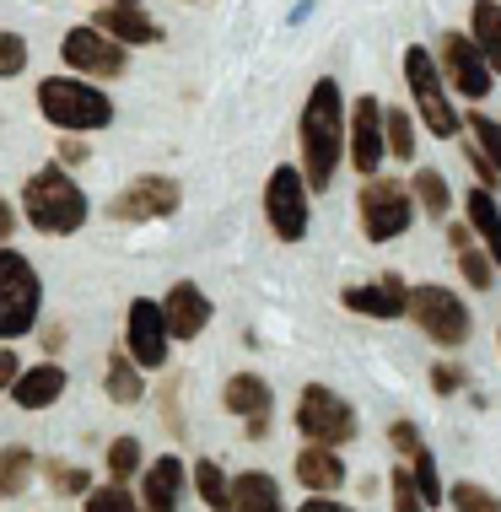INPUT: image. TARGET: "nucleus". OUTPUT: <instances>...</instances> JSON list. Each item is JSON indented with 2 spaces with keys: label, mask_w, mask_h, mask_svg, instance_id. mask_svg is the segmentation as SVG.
<instances>
[{
  "label": "nucleus",
  "mask_w": 501,
  "mask_h": 512,
  "mask_svg": "<svg viewBox=\"0 0 501 512\" xmlns=\"http://www.w3.org/2000/svg\"><path fill=\"white\" fill-rule=\"evenodd\" d=\"M410 469H415V486H421V496H426V507H442V480H437V459L421 448L410 459Z\"/></svg>",
  "instance_id": "f704fd0d"
},
{
  "label": "nucleus",
  "mask_w": 501,
  "mask_h": 512,
  "mask_svg": "<svg viewBox=\"0 0 501 512\" xmlns=\"http://www.w3.org/2000/svg\"><path fill=\"white\" fill-rule=\"evenodd\" d=\"M87 512H146V507H135V496L124 491V480H114V486L87 496Z\"/></svg>",
  "instance_id": "c9c22d12"
},
{
  "label": "nucleus",
  "mask_w": 501,
  "mask_h": 512,
  "mask_svg": "<svg viewBox=\"0 0 501 512\" xmlns=\"http://www.w3.org/2000/svg\"><path fill=\"white\" fill-rule=\"evenodd\" d=\"M469 33H475V44L485 49L491 71L501 76V0H475V6H469Z\"/></svg>",
  "instance_id": "393cba45"
},
{
  "label": "nucleus",
  "mask_w": 501,
  "mask_h": 512,
  "mask_svg": "<svg viewBox=\"0 0 501 512\" xmlns=\"http://www.w3.org/2000/svg\"><path fill=\"white\" fill-rule=\"evenodd\" d=\"M442 227H448V221H442ZM448 243L453 248H469V243H475V227H469V221H464V227H448Z\"/></svg>",
  "instance_id": "37998d69"
},
{
  "label": "nucleus",
  "mask_w": 501,
  "mask_h": 512,
  "mask_svg": "<svg viewBox=\"0 0 501 512\" xmlns=\"http://www.w3.org/2000/svg\"><path fill=\"white\" fill-rule=\"evenodd\" d=\"M431 389H437V394H458V389H464V367L437 362V367H431Z\"/></svg>",
  "instance_id": "ea45409f"
},
{
  "label": "nucleus",
  "mask_w": 501,
  "mask_h": 512,
  "mask_svg": "<svg viewBox=\"0 0 501 512\" xmlns=\"http://www.w3.org/2000/svg\"><path fill=\"white\" fill-rule=\"evenodd\" d=\"M178 496H184V464L173 453H162L141 475V507L146 512H178Z\"/></svg>",
  "instance_id": "a211bd4d"
},
{
  "label": "nucleus",
  "mask_w": 501,
  "mask_h": 512,
  "mask_svg": "<svg viewBox=\"0 0 501 512\" xmlns=\"http://www.w3.org/2000/svg\"><path fill=\"white\" fill-rule=\"evenodd\" d=\"M308 173L302 168H275L270 184H264V216H270V232L281 243H302L308 238Z\"/></svg>",
  "instance_id": "1a4fd4ad"
},
{
  "label": "nucleus",
  "mask_w": 501,
  "mask_h": 512,
  "mask_svg": "<svg viewBox=\"0 0 501 512\" xmlns=\"http://www.w3.org/2000/svg\"><path fill=\"white\" fill-rule=\"evenodd\" d=\"M92 486V475L81 464H49V491H60V496H81Z\"/></svg>",
  "instance_id": "e433bc0d"
},
{
  "label": "nucleus",
  "mask_w": 501,
  "mask_h": 512,
  "mask_svg": "<svg viewBox=\"0 0 501 512\" xmlns=\"http://www.w3.org/2000/svg\"><path fill=\"white\" fill-rule=\"evenodd\" d=\"M38 302H44V281L27 265L17 248H0V340H17L38 324Z\"/></svg>",
  "instance_id": "39448f33"
},
{
  "label": "nucleus",
  "mask_w": 501,
  "mask_h": 512,
  "mask_svg": "<svg viewBox=\"0 0 501 512\" xmlns=\"http://www.w3.org/2000/svg\"><path fill=\"white\" fill-rule=\"evenodd\" d=\"M410 318L421 324L426 340L448 345V351H458V345L469 340V329H475L464 297L448 292V286H410Z\"/></svg>",
  "instance_id": "6e6552de"
},
{
  "label": "nucleus",
  "mask_w": 501,
  "mask_h": 512,
  "mask_svg": "<svg viewBox=\"0 0 501 512\" xmlns=\"http://www.w3.org/2000/svg\"><path fill=\"white\" fill-rule=\"evenodd\" d=\"M33 486V448H22V442H11L6 453H0V496H22Z\"/></svg>",
  "instance_id": "bb28decb"
},
{
  "label": "nucleus",
  "mask_w": 501,
  "mask_h": 512,
  "mask_svg": "<svg viewBox=\"0 0 501 512\" xmlns=\"http://www.w3.org/2000/svg\"><path fill=\"white\" fill-rule=\"evenodd\" d=\"M108 38H119V44H157L162 27L141 11V0H103V11H97V22Z\"/></svg>",
  "instance_id": "f3484780"
},
{
  "label": "nucleus",
  "mask_w": 501,
  "mask_h": 512,
  "mask_svg": "<svg viewBox=\"0 0 501 512\" xmlns=\"http://www.w3.org/2000/svg\"><path fill=\"white\" fill-rule=\"evenodd\" d=\"M167 340H173V329H167L162 302L135 297L130 302V324H124V351H130L141 367H162L167 362Z\"/></svg>",
  "instance_id": "4468645a"
},
{
  "label": "nucleus",
  "mask_w": 501,
  "mask_h": 512,
  "mask_svg": "<svg viewBox=\"0 0 501 512\" xmlns=\"http://www.w3.org/2000/svg\"><path fill=\"white\" fill-rule=\"evenodd\" d=\"M356 216H361L367 243L405 238L410 221H415V189L399 184V178H367V189H361V200H356Z\"/></svg>",
  "instance_id": "423d86ee"
},
{
  "label": "nucleus",
  "mask_w": 501,
  "mask_h": 512,
  "mask_svg": "<svg viewBox=\"0 0 501 512\" xmlns=\"http://www.w3.org/2000/svg\"><path fill=\"white\" fill-rule=\"evenodd\" d=\"M60 394H65V367H54V362H44V367H27L22 378L11 383V399H17L22 410H49Z\"/></svg>",
  "instance_id": "aec40b11"
},
{
  "label": "nucleus",
  "mask_w": 501,
  "mask_h": 512,
  "mask_svg": "<svg viewBox=\"0 0 501 512\" xmlns=\"http://www.w3.org/2000/svg\"><path fill=\"white\" fill-rule=\"evenodd\" d=\"M388 448H394L399 459H415V453L426 448V442H421V426H415V421H394V426H388Z\"/></svg>",
  "instance_id": "58836bf2"
},
{
  "label": "nucleus",
  "mask_w": 501,
  "mask_h": 512,
  "mask_svg": "<svg viewBox=\"0 0 501 512\" xmlns=\"http://www.w3.org/2000/svg\"><path fill=\"white\" fill-rule=\"evenodd\" d=\"M345 157H351L356 173L378 178L383 157H388V130H383V103L378 98H356L351 130H345Z\"/></svg>",
  "instance_id": "ddd939ff"
},
{
  "label": "nucleus",
  "mask_w": 501,
  "mask_h": 512,
  "mask_svg": "<svg viewBox=\"0 0 501 512\" xmlns=\"http://www.w3.org/2000/svg\"><path fill=\"white\" fill-rule=\"evenodd\" d=\"M458 270H464V281L475 286V292H491V281L501 275V270H496V259H491V254H480L475 243L458 248Z\"/></svg>",
  "instance_id": "7c9ffc66"
},
{
  "label": "nucleus",
  "mask_w": 501,
  "mask_h": 512,
  "mask_svg": "<svg viewBox=\"0 0 501 512\" xmlns=\"http://www.w3.org/2000/svg\"><path fill=\"white\" fill-rule=\"evenodd\" d=\"M135 469H141V442H135V437H114V442H108V475L130 480Z\"/></svg>",
  "instance_id": "473e14b6"
},
{
  "label": "nucleus",
  "mask_w": 501,
  "mask_h": 512,
  "mask_svg": "<svg viewBox=\"0 0 501 512\" xmlns=\"http://www.w3.org/2000/svg\"><path fill=\"white\" fill-rule=\"evenodd\" d=\"M297 512H351V507H345V502H334L329 491H308V502H302Z\"/></svg>",
  "instance_id": "a19ab883"
},
{
  "label": "nucleus",
  "mask_w": 501,
  "mask_h": 512,
  "mask_svg": "<svg viewBox=\"0 0 501 512\" xmlns=\"http://www.w3.org/2000/svg\"><path fill=\"white\" fill-rule=\"evenodd\" d=\"M405 81H410V98H415V114H421V124L437 141H453L458 130H464V114L453 108V98H448V71H442V60L431 49H421V44H410L405 49Z\"/></svg>",
  "instance_id": "7ed1b4c3"
},
{
  "label": "nucleus",
  "mask_w": 501,
  "mask_h": 512,
  "mask_svg": "<svg viewBox=\"0 0 501 512\" xmlns=\"http://www.w3.org/2000/svg\"><path fill=\"white\" fill-rule=\"evenodd\" d=\"M297 480L308 491H340L345 486V464H340V448H324V442H308L297 453Z\"/></svg>",
  "instance_id": "6ab92c4d"
},
{
  "label": "nucleus",
  "mask_w": 501,
  "mask_h": 512,
  "mask_svg": "<svg viewBox=\"0 0 501 512\" xmlns=\"http://www.w3.org/2000/svg\"><path fill=\"white\" fill-rule=\"evenodd\" d=\"M130 44H119V38H108L103 27H71V33L60 38V60L71 65L81 76H124V65H130Z\"/></svg>",
  "instance_id": "9b49d317"
},
{
  "label": "nucleus",
  "mask_w": 501,
  "mask_h": 512,
  "mask_svg": "<svg viewBox=\"0 0 501 512\" xmlns=\"http://www.w3.org/2000/svg\"><path fill=\"white\" fill-rule=\"evenodd\" d=\"M410 189H415V205L431 216V221H448V211H453V189H448V178H442L437 168H421L410 178Z\"/></svg>",
  "instance_id": "a878e982"
},
{
  "label": "nucleus",
  "mask_w": 501,
  "mask_h": 512,
  "mask_svg": "<svg viewBox=\"0 0 501 512\" xmlns=\"http://www.w3.org/2000/svg\"><path fill=\"white\" fill-rule=\"evenodd\" d=\"M22 378V367H17V356L11 351H0V389H11V383Z\"/></svg>",
  "instance_id": "79ce46f5"
},
{
  "label": "nucleus",
  "mask_w": 501,
  "mask_h": 512,
  "mask_svg": "<svg viewBox=\"0 0 501 512\" xmlns=\"http://www.w3.org/2000/svg\"><path fill=\"white\" fill-rule=\"evenodd\" d=\"M38 108H44V119L54 124V130H108L114 124V103L103 98L97 87H87V81L76 76H49L38 81Z\"/></svg>",
  "instance_id": "20e7f679"
},
{
  "label": "nucleus",
  "mask_w": 501,
  "mask_h": 512,
  "mask_svg": "<svg viewBox=\"0 0 501 512\" xmlns=\"http://www.w3.org/2000/svg\"><path fill=\"white\" fill-rule=\"evenodd\" d=\"M60 157L65 162H81V157H87V146H81V141H60Z\"/></svg>",
  "instance_id": "c03bdc74"
},
{
  "label": "nucleus",
  "mask_w": 501,
  "mask_h": 512,
  "mask_svg": "<svg viewBox=\"0 0 501 512\" xmlns=\"http://www.w3.org/2000/svg\"><path fill=\"white\" fill-rule=\"evenodd\" d=\"M464 130L475 135L480 151H485V157H491L496 168H501V124H496V119H485V108H475V114L464 119Z\"/></svg>",
  "instance_id": "72a5a7b5"
},
{
  "label": "nucleus",
  "mask_w": 501,
  "mask_h": 512,
  "mask_svg": "<svg viewBox=\"0 0 501 512\" xmlns=\"http://www.w3.org/2000/svg\"><path fill=\"white\" fill-rule=\"evenodd\" d=\"M448 496H453V512H501V502L480 486V480H458Z\"/></svg>",
  "instance_id": "2f4dec72"
},
{
  "label": "nucleus",
  "mask_w": 501,
  "mask_h": 512,
  "mask_svg": "<svg viewBox=\"0 0 501 512\" xmlns=\"http://www.w3.org/2000/svg\"><path fill=\"white\" fill-rule=\"evenodd\" d=\"M388 512H431L421 486H415V469H405V464L388 475Z\"/></svg>",
  "instance_id": "c756f323"
},
{
  "label": "nucleus",
  "mask_w": 501,
  "mask_h": 512,
  "mask_svg": "<svg viewBox=\"0 0 501 512\" xmlns=\"http://www.w3.org/2000/svg\"><path fill=\"white\" fill-rule=\"evenodd\" d=\"M345 130H351V114H345V92L334 76H318L308 103H302L297 119V146H302V173H308L313 195H324L334 184L345 162Z\"/></svg>",
  "instance_id": "f257e3e1"
},
{
  "label": "nucleus",
  "mask_w": 501,
  "mask_h": 512,
  "mask_svg": "<svg viewBox=\"0 0 501 512\" xmlns=\"http://www.w3.org/2000/svg\"><path fill=\"white\" fill-rule=\"evenodd\" d=\"M437 60H442V71H448L458 98H469V103L491 98L496 71H491V60H485V49L475 44V33H442V54H437Z\"/></svg>",
  "instance_id": "9d476101"
},
{
  "label": "nucleus",
  "mask_w": 501,
  "mask_h": 512,
  "mask_svg": "<svg viewBox=\"0 0 501 512\" xmlns=\"http://www.w3.org/2000/svg\"><path fill=\"white\" fill-rule=\"evenodd\" d=\"M264 432H270V415H248V437H254V442H259Z\"/></svg>",
  "instance_id": "a18cd8bd"
},
{
  "label": "nucleus",
  "mask_w": 501,
  "mask_h": 512,
  "mask_svg": "<svg viewBox=\"0 0 501 512\" xmlns=\"http://www.w3.org/2000/svg\"><path fill=\"white\" fill-rule=\"evenodd\" d=\"M340 302L361 318H399V313H410V286L394 270H383L372 286H345Z\"/></svg>",
  "instance_id": "2eb2a0df"
},
{
  "label": "nucleus",
  "mask_w": 501,
  "mask_h": 512,
  "mask_svg": "<svg viewBox=\"0 0 501 512\" xmlns=\"http://www.w3.org/2000/svg\"><path fill=\"white\" fill-rule=\"evenodd\" d=\"M232 512H286L281 507V486L264 469H243L232 480Z\"/></svg>",
  "instance_id": "4be33fe9"
},
{
  "label": "nucleus",
  "mask_w": 501,
  "mask_h": 512,
  "mask_svg": "<svg viewBox=\"0 0 501 512\" xmlns=\"http://www.w3.org/2000/svg\"><path fill=\"white\" fill-rule=\"evenodd\" d=\"M22 205H27V221L38 232H49V238H71L76 227H87V195H81V184L60 162H49V168H38L27 178Z\"/></svg>",
  "instance_id": "f03ea898"
},
{
  "label": "nucleus",
  "mask_w": 501,
  "mask_h": 512,
  "mask_svg": "<svg viewBox=\"0 0 501 512\" xmlns=\"http://www.w3.org/2000/svg\"><path fill=\"white\" fill-rule=\"evenodd\" d=\"M464 216H469V227H475V238L485 243V254L496 259V270H501V205L491 200V189L475 184L464 195Z\"/></svg>",
  "instance_id": "412c9836"
},
{
  "label": "nucleus",
  "mask_w": 501,
  "mask_h": 512,
  "mask_svg": "<svg viewBox=\"0 0 501 512\" xmlns=\"http://www.w3.org/2000/svg\"><path fill=\"white\" fill-rule=\"evenodd\" d=\"M103 389L114 405H141L146 383H141V362L130 351H108V372H103Z\"/></svg>",
  "instance_id": "5701e85b"
},
{
  "label": "nucleus",
  "mask_w": 501,
  "mask_h": 512,
  "mask_svg": "<svg viewBox=\"0 0 501 512\" xmlns=\"http://www.w3.org/2000/svg\"><path fill=\"white\" fill-rule=\"evenodd\" d=\"M22 71H27V38L0 33V76H22Z\"/></svg>",
  "instance_id": "4c0bfd02"
},
{
  "label": "nucleus",
  "mask_w": 501,
  "mask_h": 512,
  "mask_svg": "<svg viewBox=\"0 0 501 512\" xmlns=\"http://www.w3.org/2000/svg\"><path fill=\"white\" fill-rule=\"evenodd\" d=\"M178 200H184V189H178L173 178L141 173V178H130V184L108 200V216H114V221H162V216L178 211Z\"/></svg>",
  "instance_id": "f8f14e48"
},
{
  "label": "nucleus",
  "mask_w": 501,
  "mask_h": 512,
  "mask_svg": "<svg viewBox=\"0 0 501 512\" xmlns=\"http://www.w3.org/2000/svg\"><path fill=\"white\" fill-rule=\"evenodd\" d=\"M361 415L351 399H340L334 389H324V383H308L297 399V432L308 442H324V448H345V442L356 437Z\"/></svg>",
  "instance_id": "0eeeda50"
},
{
  "label": "nucleus",
  "mask_w": 501,
  "mask_h": 512,
  "mask_svg": "<svg viewBox=\"0 0 501 512\" xmlns=\"http://www.w3.org/2000/svg\"><path fill=\"white\" fill-rule=\"evenodd\" d=\"M162 313H167L173 340H194V335H205V324H211V297H205L194 281H178L173 292L162 297Z\"/></svg>",
  "instance_id": "dca6fc26"
},
{
  "label": "nucleus",
  "mask_w": 501,
  "mask_h": 512,
  "mask_svg": "<svg viewBox=\"0 0 501 512\" xmlns=\"http://www.w3.org/2000/svg\"><path fill=\"white\" fill-rule=\"evenodd\" d=\"M6 232H11V205L0 200V238H6Z\"/></svg>",
  "instance_id": "49530a36"
},
{
  "label": "nucleus",
  "mask_w": 501,
  "mask_h": 512,
  "mask_svg": "<svg viewBox=\"0 0 501 512\" xmlns=\"http://www.w3.org/2000/svg\"><path fill=\"white\" fill-rule=\"evenodd\" d=\"M383 130H388V157H399V162H410L415 157V119L405 114V108H383Z\"/></svg>",
  "instance_id": "c85d7f7f"
},
{
  "label": "nucleus",
  "mask_w": 501,
  "mask_h": 512,
  "mask_svg": "<svg viewBox=\"0 0 501 512\" xmlns=\"http://www.w3.org/2000/svg\"><path fill=\"white\" fill-rule=\"evenodd\" d=\"M194 491H200V502L211 507V512H227V507H232V486H227V475H221L216 459H200V464H194Z\"/></svg>",
  "instance_id": "cd10ccee"
},
{
  "label": "nucleus",
  "mask_w": 501,
  "mask_h": 512,
  "mask_svg": "<svg viewBox=\"0 0 501 512\" xmlns=\"http://www.w3.org/2000/svg\"><path fill=\"white\" fill-rule=\"evenodd\" d=\"M221 405L232 415H270V383L259 378V372H238V378H227V389H221Z\"/></svg>",
  "instance_id": "b1692460"
}]
</instances>
